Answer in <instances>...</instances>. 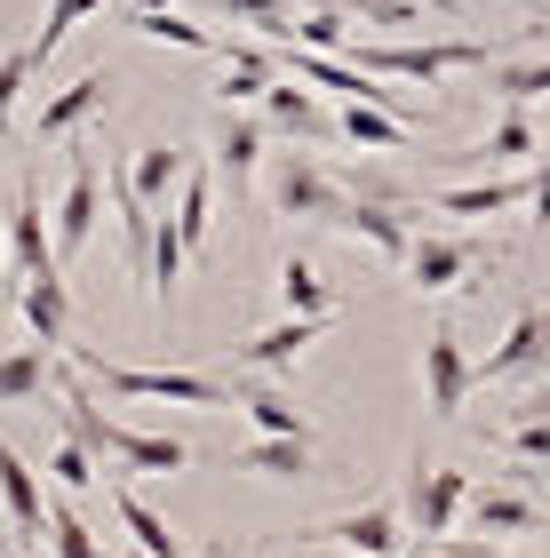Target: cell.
<instances>
[{"mask_svg": "<svg viewBox=\"0 0 550 558\" xmlns=\"http://www.w3.org/2000/svg\"><path fill=\"white\" fill-rule=\"evenodd\" d=\"M57 423H64V439H81L96 463H112V471H192L199 454L184 439H168V430H136V423H112L105 408H96V384L81 367H57Z\"/></svg>", "mask_w": 550, "mask_h": 558, "instance_id": "obj_1", "label": "cell"}, {"mask_svg": "<svg viewBox=\"0 0 550 558\" xmlns=\"http://www.w3.org/2000/svg\"><path fill=\"white\" fill-rule=\"evenodd\" d=\"M64 360L81 367L96 391H112V399H168V408H199V415L240 408V391L216 384V375H199V367H120V360H105V351H64Z\"/></svg>", "mask_w": 550, "mask_h": 558, "instance_id": "obj_2", "label": "cell"}, {"mask_svg": "<svg viewBox=\"0 0 550 558\" xmlns=\"http://www.w3.org/2000/svg\"><path fill=\"white\" fill-rule=\"evenodd\" d=\"M352 64L375 72V81H447V72H487L494 48L470 40V33H447V40H375V48H352Z\"/></svg>", "mask_w": 550, "mask_h": 558, "instance_id": "obj_3", "label": "cell"}, {"mask_svg": "<svg viewBox=\"0 0 550 558\" xmlns=\"http://www.w3.org/2000/svg\"><path fill=\"white\" fill-rule=\"evenodd\" d=\"M264 192H271V216H304V223H335L343 216V175L319 168L311 151H280V160L264 168Z\"/></svg>", "mask_w": 550, "mask_h": 558, "instance_id": "obj_4", "label": "cell"}, {"mask_svg": "<svg viewBox=\"0 0 550 558\" xmlns=\"http://www.w3.org/2000/svg\"><path fill=\"white\" fill-rule=\"evenodd\" d=\"M470 391H479V360L463 351L455 319H439L431 336H423V415L431 423H455L470 408Z\"/></svg>", "mask_w": 550, "mask_h": 558, "instance_id": "obj_5", "label": "cell"}, {"mask_svg": "<svg viewBox=\"0 0 550 558\" xmlns=\"http://www.w3.org/2000/svg\"><path fill=\"white\" fill-rule=\"evenodd\" d=\"M463 502H470V471L431 463V454L415 447V463H407V526L423 543H447V535H455V519H463Z\"/></svg>", "mask_w": 550, "mask_h": 558, "instance_id": "obj_6", "label": "cell"}, {"mask_svg": "<svg viewBox=\"0 0 550 558\" xmlns=\"http://www.w3.org/2000/svg\"><path fill=\"white\" fill-rule=\"evenodd\" d=\"M494 256L479 240H463V232H415V247H407V288H423V295H455L463 279H479Z\"/></svg>", "mask_w": 550, "mask_h": 558, "instance_id": "obj_7", "label": "cell"}, {"mask_svg": "<svg viewBox=\"0 0 550 558\" xmlns=\"http://www.w3.org/2000/svg\"><path fill=\"white\" fill-rule=\"evenodd\" d=\"M295 543H335V550H375V558H399V543H407V502H367V511H343V519H319L304 526Z\"/></svg>", "mask_w": 550, "mask_h": 558, "instance_id": "obj_8", "label": "cell"}, {"mask_svg": "<svg viewBox=\"0 0 550 558\" xmlns=\"http://www.w3.org/2000/svg\"><path fill=\"white\" fill-rule=\"evenodd\" d=\"M542 367H550V303H518L511 336L479 360V384H527Z\"/></svg>", "mask_w": 550, "mask_h": 558, "instance_id": "obj_9", "label": "cell"}, {"mask_svg": "<svg viewBox=\"0 0 550 558\" xmlns=\"http://www.w3.org/2000/svg\"><path fill=\"white\" fill-rule=\"evenodd\" d=\"M9 271H16V279L64 271V256H57V223L40 216V184H16V192H9Z\"/></svg>", "mask_w": 550, "mask_h": 558, "instance_id": "obj_10", "label": "cell"}, {"mask_svg": "<svg viewBox=\"0 0 550 558\" xmlns=\"http://www.w3.org/2000/svg\"><path fill=\"white\" fill-rule=\"evenodd\" d=\"M96 216H105V175H96L88 151H72V175H64V199H57V256H64V264L88 256Z\"/></svg>", "mask_w": 550, "mask_h": 558, "instance_id": "obj_11", "label": "cell"}, {"mask_svg": "<svg viewBox=\"0 0 550 558\" xmlns=\"http://www.w3.org/2000/svg\"><path fill=\"white\" fill-rule=\"evenodd\" d=\"M328 327H335V312H288V319H271L264 336L240 343V367H247V375H288L319 336H328Z\"/></svg>", "mask_w": 550, "mask_h": 558, "instance_id": "obj_12", "label": "cell"}, {"mask_svg": "<svg viewBox=\"0 0 550 558\" xmlns=\"http://www.w3.org/2000/svg\"><path fill=\"white\" fill-rule=\"evenodd\" d=\"M208 160H216V175H223L232 199H240L247 184H256V168H264V120L240 112V105H223L216 129H208Z\"/></svg>", "mask_w": 550, "mask_h": 558, "instance_id": "obj_13", "label": "cell"}, {"mask_svg": "<svg viewBox=\"0 0 550 558\" xmlns=\"http://www.w3.org/2000/svg\"><path fill=\"white\" fill-rule=\"evenodd\" d=\"M335 232H352L375 247V264H391V271H407V247H415V223L407 208H391V199H343V216H335Z\"/></svg>", "mask_w": 550, "mask_h": 558, "instance_id": "obj_14", "label": "cell"}, {"mask_svg": "<svg viewBox=\"0 0 550 558\" xmlns=\"http://www.w3.org/2000/svg\"><path fill=\"white\" fill-rule=\"evenodd\" d=\"M527 184H535L527 168L487 175V184H431L423 208H439V216H511V208H527Z\"/></svg>", "mask_w": 550, "mask_h": 558, "instance_id": "obj_15", "label": "cell"}, {"mask_svg": "<svg viewBox=\"0 0 550 558\" xmlns=\"http://www.w3.org/2000/svg\"><path fill=\"white\" fill-rule=\"evenodd\" d=\"M264 129H288V136H304V144H328V136H335V120H328V105H319V88H311V81L280 72V81L264 88Z\"/></svg>", "mask_w": 550, "mask_h": 558, "instance_id": "obj_16", "label": "cell"}, {"mask_svg": "<svg viewBox=\"0 0 550 558\" xmlns=\"http://www.w3.org/2000/svg\"><path fill=\"white\" fill-rule=\"evenodd\" d=\"M96 112H112V72H105V64L81 72V81H72L64 96H48L40 120H33V136H40V144H64V136L81 129V120H96Z\"/></svg>", "mask_w": 550, "mask_h": 558, "instance_id": "obj_17", "label": "cell"}, {"mask_svg": "<svg viewBox=\"0 0 550 558\" xmlns=\"http://www.w3.org/2000/svg\"><path fill=\"white\" fill-rule=\"evenodd\" d=\"M16 312H24V327H33V343L72 351V288H64V271H48V279H16Z\"/></svg>", "mask_w": 550, "mask_h": 558, "instance_id": "obj_18", "label": "cell"}, {"mask_svg": "<svg viewBox=\"0 0 550 558\" xmlns=\"http://www.w3.org/2000/svg\"><path fill=\"white\" fill-rule=\"evenodd\" d=\"M542 151V129L527 120V105H503V120L470 144V151H455V160H470V168H494V175H511V168H527Z\"/></svg>", "mask_w": 550, "mask_h": 558, "instance_id": "obj_19", "label": "cell"}, {"mask_svg": "<svg viewBox=\"0 0 550 558\" xmlns=\"http://www.w3.org/2000/svg\"><path fill=\"white\" fill-rule=\"evenodd\" d=\"M463 519L479 526V535H550L542 502H535V495H518V487H470Z\"/></svg>", "mask_w": 550, "mask_h": 558, "instance_id": "obj_20", "label": "cell"}, {"mask_svg": "<svg viewBox=\"0 0 550 558\" xmlns=\"http://www.w3.org/2000/svg\"><path fill=\"white\" fill-rule=\"evenodd\" d=\"M0 502H9V526H16V543H33L48 535V495H40V471L24 463V454L0 439Z\"/></svg>", "mask_w": 550, "mask_h": 558, "instance_id": "obj_21", "label": "cell"}, {"mask_svg": "<svg viewBox=\"0 0 550 558\" xmlns=\"http://www.w3.org/2000/svg\"><path fill=\"white\" fill-rule=\"evenodd\" d=\"M57 360L64 351H48V343L0 351V408H40V399H57Z\"/></svg>", "mask_w": 550, "mask_h": 558, "instance_id": "obj_22", "label": "cell"}, {"mask_svg": "<svg viewBox=\"0 0 550 558\" xmlns=\"http://www.w3.org/2000/svg\"><path fill=\"white\" fill-rule=\"evenodd\" d=\"M232 471H256V478H319L311 439H280V430H256L247 447H232Z\"/></svg>", "mask_w": 550, "mask_h": 558, "instance_id": "obj_23", "label": "cell"}, {"mask_svg": "<svg viewBox=\"0 0 550 558\" xmlns=\"http://www.w3.org/2000/svg\"><path fill=\"white\" fill-rule=\"evenodd\" d=\"M120 33L160 40V48H184V57H216V48H223L208 24H192V16H176V9H129V16H120Z\"/></svg>", "mask_w": 550, "mask_h": 558, "instance_id": "obj_24", "label": "cell"}, {"mask_svg": "<svg viewBox=\"0 0 550 558\" xmlns=\"http://www.w3.org/2000/svg\"><path fill=\"white\" fill-rule=\"evenodd\" d=\"M112 519L129 526V543L144 550V558H184V543H176V526H168L152 502H144L136 487H112Z\"/></svg>", "mask_w": 550, "mask_h": 558, "instance_id": "obj_25", "label": "cell"}, {"mask_svg": "<svg viewBox=\"0 0 550 558\" xmlns=\"http://www.w3.org/2000/svg\"><path fill=\"white\" fill-rule=\"evenodd\" d=\"M343 136H352L359 151H415V120H399V112H383V105H343V120H335Z\"/></svg>", "mask_w": 550, "mask_h": 558, "instance_id": "obj_26", "label": "cell"}, {"mask_svg": "<svg viewBox=\"0 0 550 558\" xmlns=\"http://www.w3.org/2000/svg\"><path fill=\"white\" fill-rule=\"evenodd\" d=\"M184 175H192V151H176V144H136V160H129V184L144 192V208L184 192Z\"/></svg>", "mask_w": 550, "mask_h": 558, "instance_id": "obj_27", "label": "cell"}, {"mask_svg": "<svg viewBox=\"0 0 550 558\" xmlns=\"http://www.w3.org/2000/svg\"><path fill=\"white\" fill-rule=\"evenodd\" d=\"M240 408L256 415V430H280V439H319V423L295 408L288 391H271V384H247V391H240Z\"/></svg>", "mask_w": 550, "mask_h": 558, "instance_id": "obj_28", "label": "cell"}, {"mask_svg": "<svg viewBox=\"0 0 550 558\" xmlns=\"http://www.w3.org/2000/svg\"><path fill=\"white\" fill-rule=\"evenodd\" d=\"M280 303H288V312H335L328 271H319L304 247H295V256H280Z\"/></svg>", "mask_w": 550, "mask_h": 558, "instance_id": "obj_29", "label": "cell"}, {"mask_svg": "<svg viewBox=\"0 0 550 558\" xmlns=\"http://www.w3.org/2000/svg\"><path fill=\"white\" fill-rule=\"evenodd\" d=\"M487 88L503 96V105H535V96H550V57H494Z\"/></svg>", "mask_w": 550, "mask_h": 558, "instance_id": "obj_30", "label": "cell"}, {"mask_svg": "<svg viewBox=\"0 0 550 558\" xmlns=\"http://www.w3.org/2000/svg\"><path fill=\"white\" fill-rule=\"evenodd\" d=\"M176 232H184V247H208V232H216V184H208V168L184 175V192H176Z\"/></svg>", "mask_w": 550, "mask_h": 558, "instance_id": "obj_31", "label": "cell"}, {"mask_svg": "<svg viewBox=\"0 0 550 558\" xmlns=\"http://www.w3.org/2000/svg\"><path fill=\"white\" fill-rule=\"evenodd\" d=\"M48 550H57V558H105V543L88 535V519L72 511V495H64V487L48 495Z\"/></svg>", "mask_w": 550, "mask_h": 558, "instance_id": "obj_32", "label": "cell"}, {"mask_svg": "<svg viewBox=\"0 0 550 558\" xmlns=\"http://www.w3.org/2000/svg\"><path fill=\"white\" fill-rule=\"evenodd\" d=\"M96 9H112V0H48V16H40V40H33V57L48 64V57H57V48H64L72 33H81V24H88Z\"/></svg>", "mask_w": 550, "mask_h": 558, "instance_id": "obj_33", "label": "cell"}, {"mask_svg": "<svg viewBox=\"0 0 550 558\" xmlns=\"http://www.w3.org/2000/svg\"><path fill=\"white\" fill-rule=\"evenodd\" d=\"M494 447H503L511 463H550V415L511 408V430H494Z\"/></svg>", "mask_w": 550, "mask_h": 558, "instance_id": "obj_34", "label": "cell"}, {"mask_svg": "<svg viewBox=\"0 0 550 558\" xmlns=\"http://www.w3.org/2000/svg\"><path fill=\"white\" fill-rule=\"evenodd\" d=\"M216 16H223V24H256V33H264V40H280V48L295 40L288 0H216Z\"/></svg>", "mask_w": 550, "mask_h": 558, "instance_id": "obj_35", "label": "cell"}, {"mask_svg": "<svg viewBox=\"0 0 550 558\" xmlns=\"http://www.w3.org/2000/svg\"><path fill=\"white\" fill-rule=\"evenodd\" d=\"M33 72H40V57H33V40L24 48H9L0 57V129L16 120V105H24V88H33Z\"/></svg>", "mask_w": 550, "mask_h": 558, "instance_id": "obj_36", "label": "cell"}, {"mask_svg": "<svg viewBox=\"0 0 550 558\" xmlns=\"http://www.w3.org/2000/svg\"><path fill=\"white\" fill-rule=\"evenodd\" d=\"M311 9H335L359 24H423V0H311Z\"/></svg>", "mask_w": 550, "mask_h": 558, "instance_id": "obj_37", "label": "cell"}, {"mask_svg": "<svg viewBox=\"0 0 550 558\" xmlns=\"http://www.w3.org/2000/svg\"><path fill=\"white\" fill-rule=\"evenodd\" d=\"M343 192H359V199H391V208H415V184H399L391 168H343Z\"/></svg>", "mask_w": 550, "mask_h": 558, "instance_id": "obj_38", "label": "cell"}, {"mask_svg": "<svg viewBox=\"0 0 550 558\" xmlns=\"http://www.w3.org/2000/svg\"><path fill=\"white\" fill-rule=\"evenodd\" d=\"M48 471H57V487H64V495H88V487H96V454H88L81 439H57Z\"/></svg>", "mask_w": 550, "mask_h": 558, "instance_id": "obj_39", "label": "cell"}, {"mask_svg": "<svg viewBox=\"0 0 550 558\" xmlns=\"http://www.w3.org/2000/svg\"><path fill=\"white\" fill-rule=\"evenodd\" d=\"M288 48H328V57H343V16H335V9L295 16V40H288Z\"/></svg>", "mask_w": 550, "mask_h": 558, "instance_id": "obj_40", "label": "cell"}, {"mask_svg": "<svg viewBox=\"0 0 550 558\" xmlns=\"http://www.w3.org/2000/svg\"><path fill=\"white\" fill-rule=\"evenodd\" d=\"M280 81V72H256V64H223V81H216V96L223 105H264V88Z\"/></svg>", "mask_w": 550, "mask_h": 558, "instance_id": "obj_41", "label": "cell"}, {"mask_svg": "<svg viewBox=\"0 0 550 558\" xmlns=\"http://www.w3.org/2000/svg\"><path fill=\"white\" fill-rule=\"evenodd\" d=\"M447 558H535V550H518V543H470V535H455V543H447Z\"/></svg>", "mask_w": 550, "mask_h": 558, "instance_id": "obj_42", "label": "cell"}, {"mask_svg": "<svg viewBox=\"0 0 550 558\" xmlns=\"http://www.w3.org/2000/svg\"><path fill=\"white\" fill-rule=\"evenodd\" d=\"M527 208H535L527 223H550V160L535 168V184H527Z\"/></svg>", "mask_w": 550, "mask_h": 558, "instance_id": "obj_43", "label": "cell"}, {"mask_svg": "<svg viewBox=\"0 0 550 558\" xmlns=\"http://www.w3.org/2000/svg\"><path fill=\"white\" fill-rule=\"evenodd\" d=\"M129 9H176V0H112V16H129Z\"/></svg>", "mask_w": 550, "mask_h": 558, "instance_id": "obj_44", "label": "cell"}, {"mask_svg": "<svg viewBox=\"0 0 550 558\" xmlns=\"http://www.w3.org/2000/svg\"><path fill=\"white\" fill-rule=\"evenodd\" d=\"M527 408H535V415H550V391H527Z\"/></svg>", "mask_w": 550, "mask_h": 558, "instance_id": "obj_45", "label": "cell"}, {"mask_svg": "<svg viewBox=\"0 0 550 558\" xmlns=\"http://www.w3.org/2000/svg\"><path fill=\"white\" fill-rule=\"evenodd\" d=\"M208 558H232V550H223V543H208Z\"/></svg>", "mask_w": 550, "mask_h": 558, "instance_id": "obj_46", "label": "cell"}, {"mask_svg": "<svg viewBox=\"0 0 550 558\" xmlns=\"http://www.w3.org/2000/svg\"><path fill=\"white\" fill-rule=\"evenodd\" d=\"M105 558H144V550H105Z\"/></svg>", "mask_w": 550, "mask_h": 558, "instance_id": "obj_47", "label": "cell"}, {"mask_svg": "<svg viewBox=\"0 0 550 558\" xmlns=\"http://www.w3.org/2000/svg\"><path fill=\"white\" fill-rule=\"evenodd\" d=\"M423 558H447V550H423Z\"/></svg>", "mask_w": 550, "mask_h": 558, "instance_id": "obj_48", "label": "cell"}, {"mask_svg": "<svg viewBox=\"0 0 550 558\" xmlns=\"http://www.w3.org/2000/svg\"><path fill=\"white\" fill-rule=\"evenodd\" d=\"M352 558H375V550H352Z\"/></svg>", "mask_w": 550, "mask_h": 558, "instance_id": "obj_49", "label": "cell"}, {"mask_svg": "<svg viewBox=\"0 0 550 558\" xmlns=\"http://www.w3.org/2000/svg\"><path fill=\"white\" fill-rule=\"evenodd\" d=\"M16 558H33V550H16Z\"/></svg>", "mask_w": 550, "mask_h": 558, "instance_id": "obj_50", "label": "cell"}]
</instances>
